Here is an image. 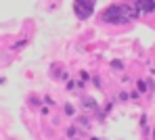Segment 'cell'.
<instances>
[{"label":"cell","instance_id":"6da1fadb","mask_svg":"<svg viewBox=\"0 0 155 140\" xmlns=\"http://www.w3.org/2000/svg\"><path fill=\"white\" fill-rule=\"evenodd\" d=\"M136 15V11H132L126 4H120V6H109L103 13V21L107 23H128L130 19Z\"/></svg>","mask_w":155,"mask_h":140},{"label":"cell","instance_id":"7a4b0ae2","mask_svg":"<svg viewBox=\"0 0 155 140\" xmlns=\"http://www.w3.org/2000/svg\"><path fill=\"white\" fill-rule=\"evenodd\" d=\"M94 2L97 0H76L74 8H76V15L80 19H86L92 15V8H94Z\"/></svg>","mask_w":155,"mask_h":140},{"label":"cell","instance_id":"3957f363","mask_svg":"<svg viewBox=\"0 0 155 140\" xmlns=\"http://www.w3.org/2000/svg\"><path fill=\"white\" fill-rule=\"evenodd\" d=\"M136 8L140 13H153L155 11V0H136Z\"/></svg>","mask_w":155,"mask_h":140},{"label":"cell","instance_id":"277c9868","mask_svg":"<svg viewBox=\"0 0 155 140\" xmlns=\"http://www.w3.org/2000/svg\"><path fill=\"white\" fill-rule=\"evenodd\" d=\"M65 113H67V115H74V107H71V105H65Z\"/></svg>","mask_w":155,"mask_h":140}]
</instances>
